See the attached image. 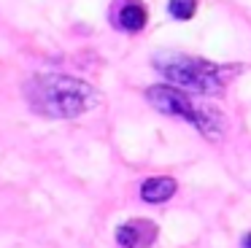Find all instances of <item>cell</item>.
<instances>
[{
	"instance_id": "obj_1",
	"label": "cell",
	"mask_w": 251,
	"mask_h": 248,
	"mask_svg": "<svg viewBox=\"0 0 251 248\" xmlns=\"http://www.w3.org/2000/svg\"><path fill=\"white\" fill-rule=\"evenodd\" d=\"M25 100L35 113L49 119H73L100 102L98 89L62 73H38L25 84Z\"/></svg>"
},
{
	"instance_id": "obj_2",
	"label": "cell",
	"mask_w": 251,
	"mask_h": 248,
	"mask_svg": "<svg viewBox=\"0 0 251 248\" xmlns=\"http://www.w3.org/2000/svg\"><path fill=\"white\" fill-rule=\"evenodd\" d=\"M154 68L173 86L195 95H222L227 84L238 75L240 65H219L211 59L189 57L178 51H162L154 57Z\"/></svg>"
},
{
	"instance_id": "obj_5",
	"label": "cell",
	"mask_w": 251,
	"mask_h": 248,
	"mask_svg": "<svg viewBox=\"0 0 251 248\" xmlns=\"http://www.w3.org/2000/svg\"><path fill=\"white\" fill-rule=\"evenodd\" d=\"M119 11L114 14V22L125 32H141L146 27V8L138 0H119Z\"/></svg>"
},
{
	"instance_id": "obj_8",
	"label": "cell",
	"mask_w": 251,
	"mask_h": 248,
	"mask_svg": "<svg viewBox=\"0 0 251 248\" xmlns=\"http://www.w3.org/2000/svg\"><path fill=\"white\" fill-rule=\"evenodd\" d=\"M243 248H251V232H249V235L243 237Z\"/></svg>"
},
{
	"instance_id": "obj_6",
	"label": "cell",
	"mask_w": 251,
	"mask_h": 248,
	"mask_svg": "<svg viewBox=\"0 0 251 248\" xmlns=\"http://www.w3.org/2000/svg\"><path fill=\"white\" fill-rule=\"evenodd\" d=\"M176 189H178L176 178H170V175H154V178H146V181H143L141 197H143V202L159 205V202H168V199L176 194Z\"/></svg>"
},
{
	"instance_id": "obj_3",
	"label": "cell",
	"mask_w": 251,
	"mask_h": 248,
	"mask_svg": "<svg viewBox=\"0 0 251 248\" xmlns=\"http://www.w3.org/2000/svg\"><path fill=\"white\" fill-rule=\"evenodd\" d=\"M146 100L151 102L159 113H168V116H176V119H184V122L195 124L208 140H219L224 135L222 113H219L213 105H205V102L192 100L184 89H178V86H173V84L149 86Z\"/></svg>"
},
{
	"instance_id": "obj_7",
	"label": "cell",
	"mask_w": 251,
	"mask_h": 248,
	"mask_svg": "<svg viewBox=\"0 0 251 248\" xmlns=\"http://www.w3.org/2000/svg\"><path fill=\"white\" fill-rule=\"evenodd\" d=\"M168 8L173 19H192L197 14V0H170Z\"/></svg>"
},
{
	"instance_id": "obj_4",
	"label": "cell",
	"mask_w": 251,
	"mask_h": 248,
	"mask_svg": "<svg viewBox=\"0 0 251 248\" xmlns=\"http://www.w3.org/2000/svg\"><path fill=\"white\" fill-rule=\"evenodd\" d=\"M159 237V226L149 219H130L116 229V243L122 248H149Z\"/></svg>"
}]
</instances>
